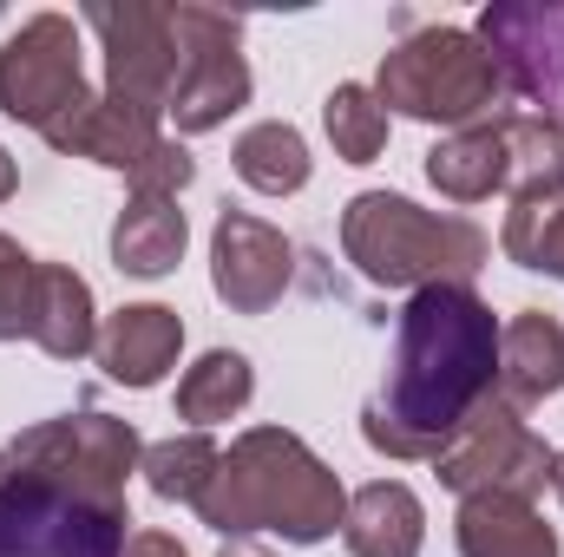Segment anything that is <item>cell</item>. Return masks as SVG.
<instances>
[{
  "label": "cell",
  "mask_w": 564,
  "mask_h": 557,
  "mask_svg": "<svg viewBox=\"0 0 564 557\" xmlns=\"http://www.w3.org/2000/svg\"><path fill=\"white\" fill-rule=\"evenodd\" d=\"M492 387H499V315L466 282L421 288L401 308L394 368L361 414V439L388 459H433L446 433Z\"/></svg>",
  "instance_id": "obj_1"
},
{
  "label": "cell",
  "mask_w": 564,
  "mask_h": 557,
  "mask_svg": "<svg viewBox=\"0 0 564 557\" xmlns=\"http://www.w3.org/2000/svg\"><path fill=\"white\" fill-rule=\"evenodd\" d=\"M197 518L224 538L282 532L289 545H322L348 518V492L289 426H250L224 452L210 492L197 499Z\"/></svg>",
  "instance_id": "obj_2"
},
{
  "label": "cell",
  "mask_w": 564,
  "mask_h": 557,
  "mask_svg": "<svg viewBox=\"0 0 564 557\" xmlns=\"http://www.w3.org/2000/svg\"><path fill=\"white\" fill-rule=\"evenodd\" d=\"M341 256L381 288H440V282H466L486 270L492 237L473 217H440L421 210L401 190H361L341 210Z\"/></svg>",
  "instance_id": "obj_3"
},
{
  "label": "cell",
  "mask_w": 564,
  "mask_h": 557,
  "mask_svg": "<svg viewBox=\"0 0 564 557\" xmlns=\"http://www.w3.org/2000/svg\"><path fill=\"white\" fill-rule=\"evenodd\" d=\"M375 99L401 119L466 132V125H486V112L506 99V79L466 26H414L401 46L381 53Z\"/></svg>",
  "instance_id": "obj_4"
},
{
  "label": "cell",
  "mask_w": 564,
  "mask_h": 557,
  "mask_svg": "<svg viewBox=\"0 0 564 557\" xmlns=\"http://www.w3.org/2000/svg\"><path fill=\"white\" fill-rule=\"evenodd\" d=\"M132 512L79 499L73 485L0 466V557H126L132 545Z\"/></svg>",
  "instance_id": "obj_5"
},
{
  "label": "cell",
  "mask_w": 564,
  "mask_h": 557,
  "mask_svg": "<svg viewBox=\"0 0 564 557\" xmlns=\"http://www.w3.org/2000/svg\"><path fill=\"white\" fill-rule=\"evenodd\" d=\"M40 139L66 157H93L132 184V197H177L197 177V157L158 132V112H139L112 92H86L73 112H59Z\"/></svg>",
  "instance_id": "obj_6"
},
{
  "label": "cell",
  "mask_w": 564,
  "mask_h": 557,
  "mask_svg": "<svg viewBox=\"0 0 564 557\" xmlns=\"http://www.w3.org/2000/svg\"><path fill=\"white\" fill-rule=\"evenodd\" d=\"M433 472L446 492L473 499V492H512V499H539L552 485V446L525 426L519 407H506L499 394H486L473 414L446 433V446L433 452Z\"/></svg>",
  "instance_id": "obj_7"
},
{
  "label": "cell",
  "mask_w": 564,
  "mask_h": 557,
  "mask_svg": "<svg viewBox=\"0 0 564 557\" xmlns=\"http://www.w3.org/2000/svg\"><path fill=\"white\" fill-rule=\"evenodd\" d=\"M13 466L26 472H46L59 485H73L79 499H99V505H126V479L139 466V433L132 419H112L99 407L86 414H59L26 426L13 446H7Z\"/></svg>",
  "instance_id": "obj_8"
},
{
  "label": "cell",
  "mask_w": 564,
  "mask_h": 557,
  "mask_svg": "<svg viewBox=\"0 0 564 557\" xmlns=\"http://www.w3.org/2000/svg\"><path fill=\"white\" fill-rule=\"evenodd\" d=\"M177 13V92L164 119L191 132H217L230 112L250 106V66H243V20L217 7H171Z\"/></svg>",
  "instance_id": "obj_9"
},
{
  "label": "cell",
  "mask_w": 564,
  "mask_h": 557,
  "mask_svg": "<svg viewBox=\"0 0 564 557\" xmlns=\"http://www.w3.org/2000/svg\"><path fill=\"white\" fill-rule=\"evenodd\" d=\"M86 99V59H79V20L33 13L20 33L0 40V112L46 132L59 112Z\"/></svg>",
  "instance_id": "obj_10"
},
{
  "label": "cell",
  "mask_w": 564,
  "mask_h": 557,
  "mask_svg": "<svg viewBox=\"0 0 564 557\" xmlns=\"http://www.w3.org/2000/svg\"><path fill=\"white\" fill-rule=\"evenodd\" d=\"M473 40L492 53L506 92L564 125V0H499L479 13Z\"/></svg>",
  "instance_id": "obj_11"
},
{
  "label": "cell",
  "mask_w": 564,
  "mask_h": 557,
  "mask_svg": "<svg viewBox=\"0 0 564 557\" xmlns=\"http://www.w3.org/2000/svg\"><path fill=\"white\" fill-rule=\"evenodd\" d=\"M79 20L106 46V92L164 119V106L177 92V13L171 7H144V0H126V7L99 0Z\"/></svg>",
  "instance_id": "obj_12"
},
{
  "label": "cell",
  "mask_w": 564,
  "mask_h": 557,
  "mask_svg": "<svg viewBox=\"0 0 564 557\" xmlns=\"http://www.w3.org/2000/svg\"><path fill=\"white\" fill-rule=\"evenodd\" d=\"M295 276V243L250 210H224L210 230V282L237 315H270Z\"/></svg>",
  "instance_id": "obj_13"
},
{
  "label": "cell",
  "mask_w": 564,
  "mask_h": 557,
  "mask_svg": "<svg viewBox=\"0 0 564 557\" xmlns=\"http://www.w3.org/2000/svg\"><path fill=\"white\" fill-rule=\"evenodd\" d=\"M177 348H184L177 308H164V302H132V308L106 315L93 354H99V368H106L119 387H158V381L177 368Z\"/></svg>",
  "instance_id": "obj_14"
},
{
  "label": "cell",
  "mask_w": 564,
  "mask_h": 557,
  "mask_svg": "<svg viewBox=\"0 0 564 557\" xmlns=\"http://www.w3.org/2000/svg\"><path fill=\"white\" fill-rule=\"evenodd\" d=\"M506 407H539L564 394V321L545 308H519L506 328H499V387H492Z\"/></svg>",
  "instance_id": "obj_15"
},
{
  "label": "cell",
  "mask_w": 564,
  "mask_h": 557,
  "mask_svg": "<svg viewBox=\"0 0 564 557\" xmlns=\"http://www.w3.org/2000/svg\"><path fill=\"white\" fill-rule=\"evenodd\" d=\"M453 538H459V557H558V532L539 518L532 499H512V492L459 499Z\"/></svg>",
  "instance_id": "obj_16"
},
{
  "label": "cell",
  "mask_w": 564,
  "mask_h": 557,
  "mask_svg": "<svg viewBox=\"0 0 564 557\" xmlns=\"http://www.w3.org/2000/svg\"><path fill=\"white\" fill-rule=\"evenodd\" d=\"M26 341H40V354L53 361H79L99 348V308H93V288L79 270L66 263H40V282H33V328Z\"/></svg>",
  "instance_id": "obj_17"
},
{
  "label": "cell",
  "mask_w": 564,
  "mask_h": 557,
  "mask_svg": "<svg viewBox=\"0 0 564 557\" xmlns=\"http://www.w3.org/2000/svg\"><path fill=\"white\" fill-rule=\"evenodd\" d=\"M341 538H348V551L355 557H421L426 512H421V499H414L401 479H375V485L348 492Z\"/></svg>",
  "instance_id": "obj_18"
},
{
  "label": "cell",
  "mask_w": 564,
  "mask_h": 557,
  "mask_svg": "<svg viewBox=\"0 0 564 557\" xmlns=\"http://www.w3.org/2000/svg\"><path fill=\"white\" fill-rule=\"evenodd\" d=\"M426 184L453 204H486L492 190H506V125H466L453 139H440L426 151Z\"/></svg>",
  "instance_id": "obj_19"
},
{
  "label": "cell",
  "mask_w": 564,
  "mask_h": 557,
  "mask_svg": "<svg viewBox=\"0 0 564 557\" xmlns=\"http://www.w3.org/2000/svg\"><path fill=\"white\" fill-rule=\"evenodd\" d=\"M184 243H191V223H184L177 197H132L119 210V223H112V263L144 282L171 276L177 256H184Z\"/></svg>",
  "instance_id": "obj_20"
},
{
  "label": "cell",
  "mask_w": 564,
  "mask_h": 557,
  "mask_svg": "<svg viewBox=\"0 0 564 557\" xmlns=\"http://www.w3.org/2000/svg\"><path fill=\"white\" fill-rule=\"evenodd\" d=\"M257 394V374H250V354L237 348H210L197 368H184L177 381V419H191V433L217 426V419H237Z\"/></svg>",
  "instance_id": "obj_21"
},
{
  "label": "cell",
  "mask_w": 564,
  "mask_h": 557,
  "mask_svg": "<svg viewBox=\"0 0 564 557\" xmlns=\"http://www.w3.org/2000/svg\"><path fill=\"white\" fill-rule=\"evenodd\" d=\"M217 466H224V446H217L210 433H177V439H158V446L139 452L144 485H151L158 499H171V505H191V512H197V499L210 492Z\"/></svg>",
  "instance_id": "obj_22"
},
{
  "label": "cell",
  "mask_w": 564,
  "mask_h": 557,
  "mask_svg": "<svg viewBox=\"0 0 564 557\" xmlns=\"http://www.w3.org/2000/svg\"><path fill=\"white\" fill-rule=\"evenodd\" d=\"M237 177L250 184V190H263V197H289V190H302L308 184V171H315V157H308V144L295 125H282V119H263V125H250L243 139H237Z\"/></svg>",
  "instance_id": "obj_23"
},
{
  "label": "cell",
  "mask_w": 564,
  "mask_h": 557,
  "mask_svg": "<svg viewBox=\"0 0 564 557\" xmlns=\"http://www.w3.org/2000/svg\"><path fill=\"white\" fill-rule=\"evenodd\" d=\"M506 190L532 197V190H564V125L539 112H506Z\"/></svg>",
  "instance_id": "obj_24"
},
{
  "label": "cell",
  "mask_w": 564,
  "mask_h": 557,
  "mask_svg": "<svg viewBox=\"0 0 564 557\" xmlns=\"http://www.w3.org/2000/svg\"><path fill=\"white\" fill-rule=\"evenodd\" d=\"M499 250H506L519 270H545V276L564 282V190L512 197L506 230H499Z\"/></svg>",
  "instance_id": "obj_25"
},
{
  "label": "cell",
  "mask_w": 564,
  "mask_h": 557,
  "mask_svg": "<svg viewBox=\"0 0 564 557\" xmlns=\"http://www.w3.org/2000/svg\"><path fill=\"white\" fill-rule=\"evenodd\" d=\"M322 125H328V144L341 164H375L388 151V106L375 99V86H335L328 106H322Z\"/></svg>",
  "instance_id": "obj_26"
},
{
  "label": "cell",
  "mask_w": 564,
  "mask_h": 557,
  "mask_svg": "<svg viewBox=\"0 0 564 557\" xmlns=\"http://www.w3.org/2000/svg\"><path fill=\"white\" fill-rule=\"evenodd\" d=\"M33 282H40V256L0 237V341H20L33 328Z\"/></svg>",
  "instance_id": "obj_27"
},
{
  "label": "cell",
  "mask_w": 564,
  "mask_h": 557,
  "mask_svg": "<svg viewBox=\"0 0 564 557\" xmlns=\"http://www.w3.org/2000/svg\"><path fill=\"white\" fill-rule=\"evenodd\" d=\"M126 557H191L171 532H132V545H126Z\"/></svg>",
  "instance_id": "obj_28"
},
{
  "label": "cell",
  "mask_w": 564,
  "mask_h": 557,
  "mask_svg": "<svg viewBox=\"0 0 564 557\" xmlns=\"http://www.w3.org/2000/svg\"><path fill=\"white\" fill-rule=\"evenodd\" d=\"M217 557H276L270 545H257V538H224V551Z\"/></svg>",
  "instance_id": "obj_29"
},
{
  "label": "cell",
  "mask_w": 564,
  "mask_h": 557,
  "mask_svg": "<svg viewBox=\"0 0 564 557\" xmlns=\"http://www.w3.org/2000/svg\"><path fill=\"white\" fill-rule=\"evenodd\" d=\"M13 190H20V171H13V157H7V151H0V204H7V197H13Z\"/></svg>",
  "instance_id": "obj_30"
},
{
  "label": "cell",
  "mask_w": 564,
  "mask_h": 557,
  "mask_svg": "<svg viewBox=\"0 0 564 557\" xmlns=\"http://www.w3.org/2000/svg\"><path fill=\"white\" fill-rule=\"evenodd\" d=\"M552 492L564 499V452H552Z\"/></svg>",
  "instance_id": "obj_31"
},
{
  "label": "cell",
  "mask_w": 564,
  "mask_h": 557,
  "mask_svg": "<svg viewBox=\"0 0 564 557\" xmlns=\"http://www.w3.org/2000/svg\"><path fill=\"white\" fill-rule=\"evenodd\" d=\"M0 466H7V452H0Z\"/></svg>",
  "instance_id": "obj_32"
}]
</instances>
